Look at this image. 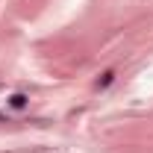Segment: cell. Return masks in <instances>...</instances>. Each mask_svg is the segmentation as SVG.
Returning <instances> with one entry per match:
<instances>
[{
    "mask_svg": "<svg viewBox=\"0 0 153 153\" xmlns=\"http://www.w3.org/2000/svg\"><path fill=\"white\" fill-rule=\"evenodd\" d=\"M112 79H115V71H103V74H100V79H97V88L112 85Z\"/></svg>",
    "mask_w": 153,
    "mask_h": 153,
    "instance_id": "cell-1",
    "label": "cell"
},
{
    "mask_svg": "<svg viewBox=\"0 0 153 153\" xmlns=\"http://www.w3.org/2000/svg\"><path fill=\"white\" fill-rule=\"evenodd\" d=\"M9 106H12V109H24V106H27V97L24 94H12L9 97Z\"/></svg>",
    "mask_w": 153,
    "mask_h": 153,
    "instance_id": "cell-2",
    "label": "cell"
}]
</instances>
